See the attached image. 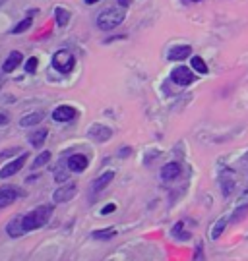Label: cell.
Instances as JSON below:
<instances>
[{
	"label": "cell",
	"mask_w": 248,
	"mask_h": 261,
	"mask_svg": "<svg viewBox=\"0 0 248 261\" xmlns=\"http://www.w3.org/2000/svg\"><path fill=\"white\" fill-rule=\"evenodd\" d=\"M51 215H53V205H41L29 211L21 217V224H24V230L26 232H33L37 228L45 226L49 221H51Z\"/></svg>",
	"instance_id": "1"
},
{
	"label": "cell",
	"mask_w": 248,
	"mask_h": 261,
	"mask_svg": "<svg viewBox=\"0 0 248 261\" xmlns=\"http://www.w3.org/2000/svg\"><path fill=\"white\" fill-rule=\"evenodd\" d=\"M124 21V10L122 8H107L97 16V28L103 31H112Z\"/></svg>",
	"instance_id": "2"
},
{
	"label": "cell",
	"mask_w": 248,
	"mask_h": 261,
	"mask_svg": "<svg viewBox=\"0 0 248 261\" xmlns=\"http://www.w3.org/2000/svg\"><path fill=\"white\" fill-rule=\"evenodd\" d=\"M74 66H76V58H74V55L70 50L62 48V50L55 53V56H53V68H55L56 72H60V74H70L74 70Z\"/></svg>",
	"instance_id": "3"
},
{
	"label": "cell",
	"mask_w": 248,
	"mask_h": 261,
	"mask_svg": "<svg viewBox=\"0 0 248 261\" xmlns=\"http://www.w3.org/2000/svg\"><path fill=\"white\" fill-rule=\"evenodd\" d=\"M76 194H78V184L68 182V184L60 186L55 194H53V201H55V203H66V201H72L74 197H76Z\"/></svg>",
	"instance_id": "4"
},
{
	"label": "cell",
	"mask_w": 248,
	"mask_h": 261,
	"mask_svg": "<svg viewBox=\"0 0 248 261\" xmlns=\"http://www.w3.org/2000/svg\"><path fill=\"white\" fill-rule=\"evenodd\" d=\"M110 136H112V130H110L109 126H105V124H92L89 130H87V138L93 141H97V143L109 141Z\"/></svg>",
	"instance_id": "5"
},
{
	"label": "cell",
	"mask_w": 248,
	"mask_h": 261,
	"mask_svg": "<svg viewBox=\"0 0 248 261\" xmlns=\"http://www.w3.org/2000/svg\"><path fill=\"white\" fill-rule=\"evenodd\" d=\"M171 80H173L176 85H190V84H194L196 75H194V72L190 68H186V66H176L175 70L171 72Z\"/></svg>",
	"instance_id": "6"
},
{
	"label": "cell",
	"mask_w": 248,
	"mask_h": 261,
	"mask_svg": "<svg viewBox=\"0 0 248 261\" xmlns=\"http://www.w3.org/2000/svg\"><path fill=\"white\" fill-rule=\"evenodd\" d=\"M18 197H24V192L14 186H2L0 188V209L12 205Z\"/></svg>",
	"instance_id": "7"
},
{
	"label": "cell",
	"mask_w": 248,
	"mask_h": 261,
	"mask_svg": "<svg viewBox=\"0 0 248 261\" xmlns=\"http://www.w3.org/2000/svg\"><path fill=\"white\" fill-rule=\"evenodd\" d=\"M87 165H89V161H87V157L82 155V153H74V155H70V157L66 159V168H68L70 172H76V174L87 170Z\"/></svg>",
	"instance_id": "8"
},
{
	"label": "cell",
	"mask_w": 248,
	"mask_h": 261,
	"mask_svg": "<svg viewBox=\"0 0 248 261\" xmlns=\"http://www.w3.org/2000/svg\"><path fill=\"white\" fill-rule=\"evenodd\" d=\"M26 161H28V153H21L18 159H14L6 167L0 168V178H10L14 176V174H18L19 170L24 168V165H26Z\"/></svg>",
	"instance_id": "9"
},
{
	"label": "cell",
	"mask_w": 248,
	"mask_h": 261,
	"mask_svg": "<svg viewBox=\"0 0 248 261\" xmlns=\"http://www.w3.org/2000/svg\"><path fill=\"white\" fill-rule=\"evenodd\" d=\"M78 116V111L70 105H60L53 111V120L55 122H72Z\"/></svg>",
	"instance_id": "10"
},
{
	"label": "cell",
	"mask_w": 248,
	"mask_h": 261,
	"mask_svg": "<svg viewBox=\"0 0 248 261\" xmlns=\"http://www.w3.org/2000/svg\"><path fill=\"white\" fill-rule=\"evenodd\" d=\"M192 55V47H188V45H176L169 50V55L167 58L171 60V62H181L184 58H188V56Z\"/></svg>",
	"instance_id": "11"
},
{
	"label": "cell",
	"mask_w": 248,
	"mask_h": 261,
	"mask_svg": "<svg viewBox=\"0 0 248 261\" xmlns=\"http://www.w3.org/2000/svg\"><path fill=\"white\" fill-rule=\"evenodd\" d=\"M21 62H24V55H21L19 50H14V53H10L8 58L4 60V64H2V72H4V74L14 72Z\"/></svg>",
	"instance_id": "12"
},
{
	"label": "cell",
	"mask_w": 248,
	"mask_h": 261,
	"mask_svg": "<svg viewBox=\"0 0 248 261\" xmlns=\"http://www.w3.org/2000/svg\"><path fill=\"white\" fill-rule=\"evenodd\" d=\"M178 174H181V165L178 163H167L165 167L161 168V178L165 182H171V180L178 178Z\"/></svg>",
	"instance_id": "13"
},
{
	"label": "cell",
	"mask_w": 248,
	"mask_h": 261,
	"mask_svg": "<svg viewBox=\"0 0 248 261\" xmlns=\"http://www.w3.org/2000/svg\"><path fill=\"white\" fill-rule=\"evenodd\" d=\"M6 232H8L10 238H19V236H24L26 230H24V224H21V217L18 219H12L8 224H6Z\"/></svg>",
	"instance_id": "14"
},
{
	"label": "cell",
	"mask_w": 248,
	"mask_h": 261,
	"mask_svg": "<svg viewBox=\"0 0 248 261\" xmlns=\"http://www.w3.org/2000/svg\"><path fill=\"white\" fill-rule=\"evenodd\" d=\"M112 178H115V172L112 170H109V172H105V174H101V176L97 178L95 182H93V192H103L105 188L109 186L110 182H112Z\"/></svg>",
	"instance_id": "15"
},
{
	"label": "cell",
	"mask_w": 248,
	"mask_h": 261,
	"mask_svg": "<svg viewBox=\"0 0 248 261\" xmlns=\"http://www.w3.org/2000/svg\"><path fill=\"white\" fill-rule=\"evenodd\" d=\"M43 118H45V114H43V112H33V114L24 116V118L19 120V126H21V128H29V126H35V124H39Z\"/></svg>",
	"instance_id": "16"
},
{
	"label": "cell",
	"mask_w": 248,
	"mask_h": 261,
	"mask_svg": "<svg viewBox=\"0 0 248 261\" xmlns=\"http://www.w3.org/2000/svg\"><path fill=\"white\" fill-rule=\"evenodd\" d=\"M47 136H49V132L43 130V128H41V130H35L31 136H29V143H31L33 147H41V145L45 143Z\"/></svg>",
	"instance_id": "17"
},
{
	"label": "cell",
	"mask_w": 248,
	"mask_h": 261,
	"mask_svg": "<svg viewBox=\"0 0 248 261\" xmlns=\"http://www.w3.org/2000/svg\"><path fill=\"white\" fill-rule=\"evenodd\" d=\"M227 224H229V219H227V217H221L219 221L213 224V228H212V238H213V240H217L221 234L225 232Z\"/></svg>",
	"instance_id": "18"
},
{
	"label": "cell",
	"mask_w": 248,
	"mask_h": 261,
	"mask_svg": "<svg viewBox=\"0 0 248 261\" xmlns=\"http://www.w3.org/2000/svg\"><path fill=\"white\" fill-rule=\"evenodd\" d=\"M93 240H110V238H115L117 236V228H101V230H95L92 234Z\"/></svg>",
	"instance_id": "19"
},
{
	"label": "cell",
	"mask_w": 248,
	"mask_h": 261,
	"mask_svg": "<svg viewBox=\"0 0 248 261\" xmlns=\"http://www.w3.org/2000/svg\"><path fill=\"white\" fill-rule=\"evenodd\" d=\"M55 16H56V23L58 25H68V21H70V12L66 8H62V6H56L55 8Z\"/></svg>",
	"instance_id": "20"
},
{
	"label": "cell",
	"mask_w": 248,
	"mask_h": 261,
	"mask_svg": "<svg viewBox=\"0 0 248 261\" xmlns=\"http://www.w3.org/2000/svg\"><path fill=\"white\" fill-rule=\"evenodd\" d=\"M49 161H51V153H49V151H43V153H39V155L33 159V163H31V168H33V170H37V168L45 167Z\"/></svg>",
	"instance_id": "21"
},
{
	"label": "cell",
	"mask_w": 248,
	"mask_h": 261,
	"mask_svg": "<svg viewBox=\"0 0 248 261\" xmlns=\"http://www.w3.org/2000/svg\"><path fill=\"white\" fill-rule=\"evenodd\" d=\"M190 64H192V70H194V72H198V74H208V64L204 62L202 56H192Z\"/></svg>",
	"instance_id": "22"
},
{
	"label": "cell",
	"mask_w": 248,
	"mask_h": 261,
	"mask_svg": "<svg viewBox=\"0 0 248 261\" xmlns=\"http://www.w3.org/2000/svg\"><path fill=\"white\" fill-rule=\"evenodd\" d=\"M31 23H33V18H31V16H28L26 19H21L18 25H14L12 33H24V31H28V29L31 28Z\"/></svg>",
	"instance_id": "23"
},
{
	"label": "cell",
	"mask_w": 248,
	"mask_h": 261,
	"mask_svg": "<svg viewBox=\"0 0 248 261\" xmlns=\"http://www.w3.org/2000/svg\"><path fill=\"white\" fill-rule=\"evenodd\" d=\"M233 188H235V180L233 178H221V192H223V196H229L231 192H233Z\"/></svg>",
	"instance_id": "24"
},
{
	"label": "cell",
	"mask_w": 248,
	"mask_h": 261,
	"mask_svg": "<svg viewBox=\"0 0 248 261\" xmlns=\"http://www.w3.org/2000/svg\"><path fill=\"white\" fill-rule=\"evenodd\" d=\"M37 62H39V60H37L35 56H31L28 62H26V72H28V74H33V72H35V70H37Z\"/></svg>",
	"instance_id": "25"
},
{
	"label": "cell",
	"mask_w": 248,
	"mask_h": 261,
	"mask_svg": "<svg viewBox=\"0 0 248 261\" xmlns=\"http://www.w3.org/2000/svg\"><path fill=\"white\" fill-rule=\"evenodd\" d=\"M181 230H183V223L175 224V228H173V236H175V234H178ZM181 238H183V240H188V238H190V234H183Z\"/></svg>",
	"instance_id": "26"
},
{
	"label": "cell",
	"mask_w": 248,
	"mask_h": 261,
	"mask_svg": "<svg viewBox=\"0 0 248 261\" xmlns=\"http://www.w3.org/2000/svg\"><path fill=\"white\" fill-rule=\"evenodd\" d=\"M66 178H68V172H60V168H56V172H55L56 182H64Z\"/></svg>",
	"instance_id": "27"
},
{
	"label": "cell",
	"mask_w": 248,
	"mask_h": 261,
	"mask_svg": "<svg viewBox=\"0 0 248 261\" xmlns=\"http://www.w3.org/2000/svg\"><path fill=\"white\" fill-rule=\"evenodd\" d=\"M115 209H117V205H115V203H110V205H105L101 209V215H109V213H112Z\"/></svg>",
	"instance_id": "28"
},
{
	"label": "cell",
	"mask_w": 248,
	"mask_h": 261,
	"mask_svg": "<svg viewBox=\"0 0 248 261\" xmlns=\"http://www.w3.org/2000/svg\"><path fill=\"white\" fill-rule=\"evenodd\" d=\"M10 122V118L8 116H6V114H4V112H0V126H6V124H8Z\"/></svg>",
	"instance_id": "29"
},
{
	"label": "cell",
	"mask_w": 248,
	"mask_h": 261,
	"mask_svg": "<svg viewBox=\"0 0 248 261\" xmlns=\"http://www.w3.org/2000/svg\"><path fill=\"white\" fill-rule=\"evenodd\" d=\"M119 4H120V6H124V8H126V6H130V4H132V0H119Z\"/></svg>",
	"instance_id": "30"
},
{
	"label": "cell",
	"mask_w": 248,
	"mask_h": 261,
	"mask_svg": "<svg viewBox=\"0 0 248 261\" xmlns=\"http://www.w3.org/2000/svg\"><path fill=\"white\" fill-rule=\"evenodd\" d=\"M97 2H99V0H85V4H89V6H92V4H97Z\"/></svg>",
	"instance_id": "31"
},
{
	"label": "cell",
	"mask_w": 248,
	"mask_h": 261,
	"mask_svg": "<svg viewBox=\"0 0 248 261\" xmlns=\"http://www.w3.org/2000/svg\"><path fill=\"white\" fill-rule=\"evenodd\" d=\"M2 84H4V80H2V77H0V87H2Z\"/></svg>",
	"instance_id": "32"
},
{
	"label": "cell",
	"mask_w": 248,
	"mask_h": 261,
	"mask_svg": "<svg viewBox=\"0 0 248 261\" xmlns=\"http://www.w3.org/2000/svg\"><path fill=\"white\" fill-rule=\"evenodd\" d=\"M4 2H6V0H0V6H2V4H4Z\"/></svg>",
	"instance_id": "33"
},
{
	"label": "cell",
	"mask_w": 248,
	"mask_h": 261,
	"mask_svg": "<svg viewBox=\"0 0 248 261\" xmlns=\"http://www.w3.org/2000/svg\"><path fill=\"white\" fill-rule=\"evenodd\" d=\"M192 2H200V0H192Z\"/></svg>",
	"instance_id": "34"
}]
</instances>
